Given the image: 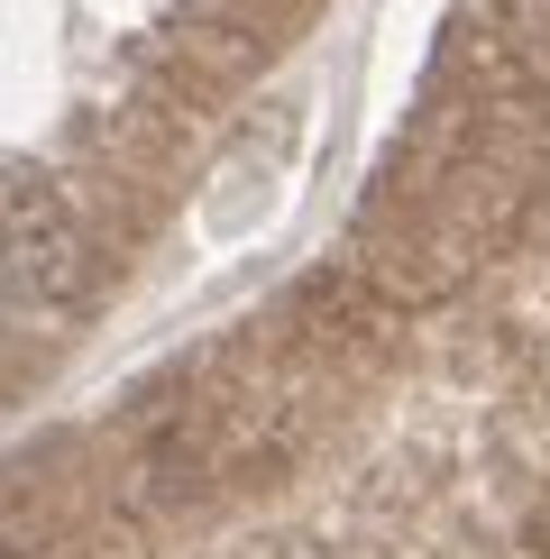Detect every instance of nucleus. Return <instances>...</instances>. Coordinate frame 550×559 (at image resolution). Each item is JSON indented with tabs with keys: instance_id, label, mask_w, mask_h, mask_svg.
I'll return each instance as SVG.
<instances>
[{
	"instance_id": "nucleus-1",
	"label": "nucleus",
	"mask_w": 550,
	"mask_h": 559,
	"mask_svg": "<svg viewBox=\"0 0 550 559\" xmlns=\"http://www.w3.org/2000/svg\"><path fill=\"white\" fill-rule=\"evenodd\" d=\"M19 285L28 294L64 285V229H56V202L46 193H19Z\"/></svg>"
}]
</instances>
